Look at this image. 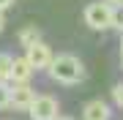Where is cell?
Returning a JSON list of instances; mask_svg holds the SVG:
<instances>
[{"instance_id":"cell-15","label":"cell","mask_w":123,"mask_h":120,"mask_svg":"<svg viewBox=\"0 0 123 120\" xmlns=\"http://www.w3.org/2000/svg\"><path fill=\"white\" fill-rule=\"evenodd\" d=\"M107 3H110L112 8H118V6H123V0H107Z\"/></svg>"},{"instance_id":"cell-11","label":"cell","mask_w":123,"mask_h":120,"mask_svg":"<svg viewBox=\"0 0 123 120\" xmlns=\"http://www.w3.org/2000/svg\"><path fill=\"white\" fill-rule=\"evenodd\" d=\"M8 93H11V87H8L6 82H0V109L8 107Z\"/></svg>"},{"instance_id":"cell-1","label":"cell","mask_w":123,"mask_h":120,"mask_svg":"<svg viewBox=\"0 0 123 120\" xmlns=\"http://www.w3.org/2000/svg\"><path fill=\"white\" fill-rule=\"evenodd\" d=\"M47 71L60 85H77V82L85 79V66L77 55H55Z\"/></svg>"},{"instance_id":"cell-16","label":"cell","mask_w":123,"mask_h":120,"mask_svg":"<svg viewBox=\"0 0 123 120\" xmlns=\"http://www.w3.org/2000/svg\"><path fill=\"white\" fill-rule=\"evenodd\" d=\"M120 63H123V41H120Z\"/></svg>"},{"instance_id":"cell-7","label":"cell","mask_w":123,"mask_h":120,"mask_svg":"<svg viewBox=\"0 0 123 120\" xmlns=\"http://www.w3.org/2000/svg\"><path fill=\"white\" fill-rule=\"evenodd\" d=\"M82 117L85 120H110V104L107 101H88L82 107Z\"/></svg>"},{"instance_id":"cell-14","label":"cell","mask_w":123,"mask_h":120,"mask_svg":"<svg viewBox=\"0 0 123 120\" xmlns=\"http://www.w3.org/2000/svg\"><path fill=\"white\" fill-rule=\"evenodd\" d=\"M3 27H6V14L0 11V33H3Z\"/></svg>"},{"instance_id":"cell-6","label":"cell","mask_w":123,"mask_h":120,"mask_svg":"<svg viewBox=\"0 0 123 120\" xmlns=\"http://www.w3.org/2000/svg\"><path fill=\"white\" fill-rule=\"evenodd\" d=\"M30 76H33V66H30L25 57H14L11 71H8V79H11L14 85H27Z\"/></svg>"},{"instance_id":"cell-8","label":"cell","mask_w":123,"mask_h":120,"mask_svg":"<svg viewBox=\"0 0 123 120\" xmlns=\"http://www.w3.org/2000/svg\"><path fill=\"white\" fill-rule=\"evenodd\" d=\"M41 41V33H38V27H22V30H19V44H22L25 49L27 46H33V44H38Z\"/></svg>"},{"instance_id":"cell-12","label":"cell","mask_w":123,"mask_h":120,"mask_svg":"<svg viewBox=\"0 0 123 120\" xmlns=\"http://www.w3.org/2000/svg\"><path fill=\"white\" fill-rule=\"evenodd\" d=\"M112 101L123 109V82H120V85H115V90H112Z\"/></svg>"},{"instance_id":"cell-5","label":"cell","mask_w":123,"mask_h":120,"mask_svg":"<svg viewBox=\"0 0 123 120\" xmlns=\"http://www.w3.org/2000/svg\"><path fill=\"white\" fill-rule=\"evenodd\" d=\"M36 96H38V93H36L30 85H14L11 93H8V107L25 112V109H30V104H33Z\"/></svg>"},{"instance_id":"cell-17","label":"cell","mask_w":123,"mask_h":120,"mask_svg":"<svg viewBox=\"0 0 123 120\" xmlns=\"http://www.w3.org/2000/svg\"><path fill=\"white\" fill-rule=\"evenodd\" d=\"M55 120H71V117H60V115H57V117H55Z\"/></svg>"},{"instance_id":"cell-9","label":"cell","mask_w":123,"mask_h":120,"mask_svg":"<svg viewBox=\"0 0 123 120\" xmlns=\"http://www.w3.org/2000/svg\"><path fill=\"white\" fill-rule=\"evenodd\" d=\"M11 63H14V57H11V55H0V82H6V79H8Z\"/></svg>"},{"instance_id":"cell-13","label":"cell","mask_w":123,"mask_h":120,"mask_svg":"<svg viewBox=\"0 0 123 120\" xmlns=\"http://www.w3.org/2000/svg\"><path fill=\"white\" fill-rule=\"evenodd\" d=\"M11 3H14V0H0V11H3V8H8Z\"/></svg>"},{"instance_id":"cell-4","label":"cell","mask_w":123,"mask_h":120,"mask_svg":"<svg viewBox=\"0 0 123 120\" xmlns=\"http://www.w3.org/2000/svg\"><path fill=\"white\" fill-rule=\"evenodd\" d=\"M52 49H49L44 41H38V44L27 46L25 49V60L33 66V71H41V68H49V63H52Z\"/></svg>"},{"instance_id":"cell-10","label":"cell","mask_w":123,"mask_h":120,"mask_svg":"<svg viewBox=\"0 0 123 120\" xmlns=\"http://www.w3.org/2000/svg\"><path fill=\"white\" fill-rule=\"evenodd\" d=\"M112 27L123 33V6H118V8H112Z\"/></svg>"},{"instance_id":"cell-3","label":"cell","mask_w":123,"mask_h":120,"mask_svg":"<svg viewBox=\"0 0 123 120\" xmlns=\"http://www.w3.org/2000/svg\"><path fill=\"white\" fill-rule=\"evenodd\" d=\"M57 101L52 96H36L33 98V104H30V109H27V115H30L33 120H55L57 117Z\"/></svg>"},{"instance_id":"cell-2","label":"cell","mask_w":123,"mask_h":120,"mask_svg":"<svg viewBox=\"0 0 123 120\" xmlns=\"http://www.w3.org/2000/svg\"><path fill=\"white\" fill-rule=\"evenodd\" d=\"M85 25L90 30H107L112 27V6L107 0H96V3H88L85 6Z\"/></svg>"}]
</instances>
